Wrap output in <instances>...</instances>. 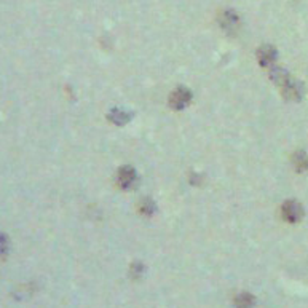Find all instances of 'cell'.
Here are the masks:
<instances>
[{
    "label": "cell",
    "instance_id": "1",
    "mask_svg": "<svg viewBox=\"0 0 308 308\" xmlns=\"http://www.w3.org/2000/svg\"><path fill=\"white\" fill-rule=\"evenodd\" d=\"M283 94L286 99H291V101H300L302 96H303V86L300 82H297L294 79H289L283 86Z\"/></svg>",
    "mask_w": 308,
    "mask_h": 308
},
{
    "label": "cell",
    "instance_id": "2",
    "mask_svg": "<svg viewBox=\"0 0 308 308\" xmlns=\"http://www.w3.org/2000/svg\"><path fill=\"white\" fill-rule=\"evenodd\" d=\"M190 99H192V93L187 88H177L174 93H172L169 104H171L172 109L179 110V109H184Z\"/></svg>",
    "mask_w": 308,
    "mask_h": 308
},
{
    "label": "cell",
    "instance_id": "3",
    "mask_svg": "<svg viewBox=\"0 0 308 308\" xmlns=\"http://www.w3.org/2000/svg\"><path fill=\"white\" fill-rule=\"evenodd\" d=\"M283 216L286 220H289V222H297V220L302 219L303 209L297 201H286L283 206Z\"/></svg>",
    "mask_w": 308,
    "mask_h": 308
},
{
    "label": "cell",
    "instance_id": "4",
    "mask_svg": "<svg viewBox=\"0 0 308 308\" xmlns=\"http://www.w3.org/2000/svg\"><path fill=\"white\" fill-rule=\"evenodd\" d=\"M219 21H220L222 29L227 32H235L239 26V18L235 12H224L222 15H220Z\"/></svg>",
    "mask_w": 308,
    "mask_h": 308
},
{
    "label": "cell",
    "instance_id": "5",
    "mask_svg": "<svg viewBox=\"0 0 308 308\" xmlns=\"http://www.w3.org/2000/svg\"><path fill=\"white\" fill-rule=\"evenodd\" d=\"M134 177H136V172L131 166H123L118 172V182L123 189H128L134 182Z\"/></svg>",
    "mask_w": 308,
    "mask_h": 308
},
{
    "label": "cell",
    "instance_id": "6",
    "mask_svg": "<svg viewBox=\"0 0 308 308\" xmlns=\"http://www.w3.org/2000/svg\"><path fill=\"white\" fill-rule=\"evenodd\" d=\"M276 57V50L273 46L267 45V46H262L261 50H259V63L262 66H270Z\"/></svg>",
    "mask_w": 308,
    "mask_h": 308
},
{
    "label": "cell",
    "instance_id": "7",
    "mask_svg": "<svg viewBox=\"0 0 308 308\" xmlns=\"http://www.w3.org/2000/svg\"><path fill=\"white\" fill-rule=\"evenodd\" d=\"M270 77H272V80H273L278 86H283L287 80L291 79L289 74H287V71L281 69V67H273V71H272Z\"/></svg>",
    "mask_w": 308,
    "mask_h": 308
},
{
    "label": "cell",
    "instance_id": "8",
    "mask_svg": "<svg viewBox=\"0 0 308 308\" xmlns=\"http://www.w3.org/2000/svg\"><path fill=\"white\" fill-rule=\"evenodd\" d=\"M109 118L115 123V125H125L131 117L130 113H127L125 110H120V109H113L110 113H109Z\"/></svg>",
    "mask_w": 308,
    "mask_h": 308
},
{
    "label": "cell",
    "instance_id": "9",
    "mask_svg": "<svg viewBox=\"0 0 308 308\" xmlns=\"http://www.w3.org/2000/svg\"><path fill=\"white\" fill-rule=\"evenodd\" d=\"M235 305H236V308H253V305H254V297H253L251 294L243 292V294L236 295Z\"/></svg>",
    "mask_w": 308,
    "mask_h": 308
},
{
    "label": "cell",
    "instance_id": "10",
    "mask_svg": "<svg viewBox=\"0 0 308 308\" xmlns=\"http://www.w3.org/2000/svg\"><path fill=\"white\" fill-rule=\"evenodd\" d=\"M294 165L299 171H305L308 168V155L305 152H295L294 153Z\"/></svg>",
    "mask_w": 308,
    "mask_h": 308
},
{
    "label": "cell",
    "instance_id": "11",
    "mask_svg": "<svg viewBox=\"0 0 308 308\" xmlns=\"http://www.w3.org/2000/svg\"><path fill=\"white\" fill-rule=\"evenodd\" d=\"M142 213H146V214H152L153 213V211H155V208H153V203H152V201H144V203H142Z\"/></svg>",
    "mask_w": 308,
    "mask_h": 308
}]
</instances>
